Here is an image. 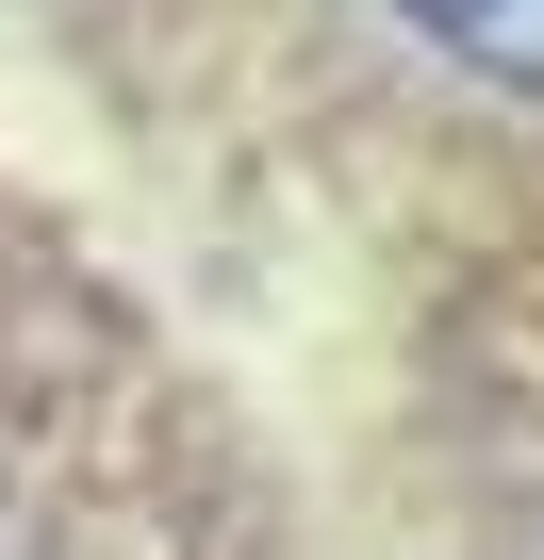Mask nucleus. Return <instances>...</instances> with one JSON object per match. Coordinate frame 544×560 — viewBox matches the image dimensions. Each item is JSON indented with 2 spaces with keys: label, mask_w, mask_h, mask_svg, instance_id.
Returning <instances> with one entry per match:
<instances>
[{
  "label": "nucleus",
  "mask_w": 544,
  "mask_h": 560,
  "mask_svg": "<svg viewBox=\"0 0 544 560\" xmlns=\"http://www.w3.org/2000/svg\"><path fill=\"white\" fill-rule=\"evenodd\" d=\"M396 18L478 83H544V0H396Z\"/></svg>",
  "instance_id": "obj_1"
}]
</instances>
